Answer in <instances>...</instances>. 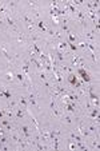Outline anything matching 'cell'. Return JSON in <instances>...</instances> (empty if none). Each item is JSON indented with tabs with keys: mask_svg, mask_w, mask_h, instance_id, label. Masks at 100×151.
<instances>
[{
	"mask_svg": "<svg viewBox=\"0 0 100 151\" xmlns=\"http://www.w3.org/2000/svg\"><path fill=\"white\" fill-rule=\"evenodd\" d=\"M0 96H4V98H7L8 100L12 98L11 92H9V91L7 90V88H4V87H0Z\"/></svg>",
	"mask_w": 100,
	"mask_h": 151,
	"instance_id": "cell-7",
	"label": "cell"
},
{
	"mask_svg": "<svg viewBox=\"0 0 100 151\" xmlns=\"http://www.w3.org/2000/svg\"><path fill=\"white\" fill-rule=\"evenodd\" d=\"M96 115H99V107H92L91 110L88 111V116L91 119H93Z\"/></svg>",
	"mask_w": 100,
	"mask_h": 151,
	"instance_id": "cell-9",
	"label": "cell"
},
{
	"mask_svg": "<svg viewBox=\"0 0 100 151\" xmlns=\"http://www.w3.org/2000/svg\"><path fill=\"white\" fill-rule=\"evenodd\" d=\"M66 35L68 36V41H69V43H75V41H76V36H75L71 31H69L68 34H66Z\"/></svg>",
	"mask_w": 100,
	"mask_h": 151,
	"instance_id": "cell-15",
	"label": "cell"
},
{
	"mask_svg": "<svg viewBox=\"0 0 100 151\" xmlns=\"http://www.w3.org/2000/svg\"><path fill=\"white\" fill-rule=\"evenodd\" d=\"M53 55H55V58L59 60V63H61V64L64 63V60H66V54H64L63 51H59V49H56V51L53 52Z\"/></svg>",
	"mask_w": 100,
	"mask_h": 151,
	"instance_id": "cell-4",
	"label": "cell"
},
{
	"mask_svg": "<svg viewBox=\"0 0 100 151\" xmlns=\"http://www.w3.org/2000/svg\"><path fill=\"white\" fill-rule=\"evenodd\" d=\"M24 116V112H23V108L21 107H19V108H16V118L17 119H21Z\"/></svg>",
	"mask_w": 100,
	"mask_h": 151,
	"instance_id": "cell-17",
	"label": "cell"
},
{
	"mask_svg": "<svg viewBox=\"0 0 100 151\" xmlns=\"http://www.w3.org/2000/svg\"><path fill=\"white\" fill-rule=\"evenodd\" d=\"M4 21H6V23L8 24L9 27H12V28L17 29L16 21H15V19H13V18H11V16H9V14H6V15H4Z\"/></svg>",
	"mask_w": 100,
	"mask_h": 151,
	"instance_id": "cell-3",
	"label": "cell"
},
{
	"mask_svg": "<svg viewBox=\"0 0 100 151\" xmlns=\"http://www.w3.org/2000/svg\"><path fill=\"white\" fill-rule=\"evenodd\" d=\"M6 79H7V80H13V74H12V72H7L6 74Z\"/></svg>",
	"mask_w": 100,
	"mask_h": 151,
	"instance_id": "cell-22",
	"label": "cell"
},
{
	"mask_svg": "<svg viewBox=\"0 0 100 151\" xmlns=\"http://www.w3.org/2000/svg\"><path fill=\"white\" fill-rule=\"evenodd\" d=\"M39 79H40V80H43V82H46V80H47V72H46L44 70L39 72Z\"/></svg>",
	"mask_w": 100,
	"mask_h": 151,
	"instance_id": "cell-18",
	"label": "cell"
},
{
	"mask_svg": "<svg viewBox=\"0 0 100 151\" xmlns=\"http://www.w3.org/2000/svg\"><path fill=\"white\" fill-rule=\"evenodd\" d=\"M77 74L81 76L83 82H86V83H89V82H91V76H89L88 72H87L86 67H77Z\"/></svg>",
	"mask_w": 100,
	"mask_h": 151,
	"instance_id": "cell-1",
	"label": "cell"
},
{
	"mask_svg": "<svg viewBox=\"0 0 100 151\" xmlns=\"http://www.w3.org/2000/svg\"><path fill=\"white\" fill-rule=\"evenodd\" d=\"M19 104H20V106H23V107H27V106H28L29 103H28V100H27V98L21 96V98L19 99Z\"/></svg>",
	"mask_w": 100,
	"mask_h": 151,
	"instance_id": "cell-14",
	"label": "cell"
},
{
	"mask_svg": "<svg viewBox=\"0 0 100 151\" xmlns=\"http://www.w3.org/2000/svg\"><path fill=\"white\" fill-rule=\"evenodd\" d=\"M27 100H28L29 104H32V106H37V104H36V96H35L33 94H29L28 98H27Z\"/></svg>",
	"mask_w": 100,
	"mask_h": 151,
	"instance_id": "cell-12",
	"label": "cell"
},
{
	"mask_svg": "<svg viewBox=\"0 0 100 151\" xmlns=\"http://www.w3.org/2000/svg\"><path fill=\"white\" fill-rule=\"evenodd\" d=\"M36 24V27L40 29V31H43V32H47V27H46V23H44L43 20H39L37 23H35Z\"/></svg>",
	"mask_w": 100,
	"mask_h": 151,
	"instance_id": "cell-11",
	"label": "cell"
},
{
	"mask_svg": "<svg viewBox=\"0 0 100 151\" xmlns=\"http://www.w3.org/2000/svg\"><path fill=\"white\" fill-rule=\"evenodd\" d=\"M67 80H68V83L72 86V87H73V86L76 84V82H77V76L75 75L73 72H72V74H68V76H67Z\"/></svg>",
	"mask_w": 100,
	"mask_h": 151,
	"instance_id": "cell-5",
	"label": "cell"
},
{
	"mask_svg": "<svg viewBox=\"0 0 100 151\" xmlns=\"http://www.w3.org/2000/svg\"><path fill=\"white\" fill-rule=\"evenodd\" d=\"M61 119H63L66 123H68V124H71V123H72V118L68 115V114H67V115H63V116H61Z\"/></svg>",
	"mask_w": 100,
	"mask_h": 151,
	"instance_id": "cell-19",
	"label": "cell"
},
{
	"mask_svg": "<svg viewBox=\"0 0 100 151\" xmlns=\"http://www.w3.org/2000/svg\"><path fill=\"white\" fill-rule=\"evenodd\" d=\"M7 142H8V138L4 137V135H1V138H0V143H1V144H6Z\"/></svg>",
	"mask_w": 100,
	"mask_h": 151,
	"instance_id": "cell-23",
	"label": "cell"
},
{
	"mask_svg": "<svg viewBox=\"0 0 100 151\" xmlns=\"http://www.w3.org/2000/svg\"><path fill=\"white\" fill-rule=\"evenodd\" d=\"M67 47H68V46H67L66 40H60V41H59V46H57V49H59V51H63V52H64V49H66Z\"/></svg>",
	"mask_w": 100,
	"mask_h": 151,
	"instance_id": "cell-13",
	"label": "cell"
},
{
	"mask_svg": "<svg viewBox=\"0 0 100 151\" xmlns=\"http://www.w3.org/2000/svg\"><path fill=\"white\" fill-rule=\"evenodd\" d=\"M28 6L31 7V8H35V9H37V4L35 3V1H28Z\"/></svg>",
	"mask_w": 100,
	"mask_h": 151,
	"instance_id": "cell-24",
	"label": "cell"
},
{
	"mask_svg": "<svg viewBox=\"0 0 100 151\" xmlns=\"http://www.w3.org/2000/svg\"><path fill=\"white\" fill-rule=\"evenodd\" d=\"M20 20H21V23H24V26H29V24H35L33 21V18L32 16H29L28 12H26V14L21 15V18H20Z\"/></svg>",
	"mask_w": 100,
	"mask_h": 151,
	"instance_id": "cell-2",
	"label": "cell"
},
{
	"mask_svg": "<svg viewBox=\"0 0 100 151\" xmlns=\"http://www.w3.org/2000/svg\"><path fill=\"white\" fill-rule=\"evenodd\" d=\"M0 48H1V52H3V55L6 56V58L8 59L9 62H11V60H12V58H11V55H8V52H7V51H6V48H4V46H0Z\"/></svg>",
	"mask_w": 100,
	"mask_h": 151,
	"instance_id": "cell-20",
	"label": "cell"
},
{
	"mask_svg": "<svg viewBox=\"0 0 100 151\" xmlns=\"http://www.w3.org/2000/svg\"><path fill=\"white\" fill-rule=\"evenodd\" d=\"M68 148L69 150H77L76 148V142L72 139H68Z\"/></svg>",
	"mask_w": 100,
	"mask_h": 151,
	"instance_id": "cell-16",
	"label": "cell"
},
{
	"mask_svg": "<svg viewBox=\"0 0 100 151\" xmlns=\"http://www.w3.org/2000/svg\"><path fill=\"white\" fill-rule=\"evenodd\" d=\"M15 76H16L17 80L21 82V83H23V84L26 86V87H28V84L26 83V76H24V74H21V72H16V74H15Z\"/></svg>",
	"mask_w": 100,
	"mask_h": 151,
	"instance_id": "cell-8",
	"label": "cell"
},
{
	"mask_svg": "<svg viewBox=\"0 0 100 151\" xmlns=\"http://www.w3.org/2000/svg\"><path fill=\"white\" fill-rule=\"evenodd\" d=\"M0 135H4V130L1 128V124H0Z\"/></svg>",
	"mask_w": 100,
	"mask_h": 151,
	"instance_id": "cell-25",
	"label": "cell"
},
{
	"mask_svg": "<svg viewBox=\"0 0 100 151\" xmlns=\"http://www.w3.org/2000/svg\"><path fill=\"white\" fill-rule=\"evenodd\" d=\"M97 127H99V126L91 124V126H88V127H87V130H88L89 132H97Z\"/></svg>",
	"mask_w": 100,
	"mask_h": 151,
	"instance_id": "cell-21",
	"label": "cell"
},
{
	"mask_svg": "<svg viewBox=\"0 0 100 151\" xmlns=\"http://www.w3.org/2000/svg\"><path fill=\"white\" fill-rule=\"evenodd\" d=\"M69 139L75 140V142H81V140H84V138L81 135H79L77 132H71L69 134Z\"/></svg>",
	"mask_w": 100,
	"mask_h": 151,
	"instance_id": "cell-6",
	"label": "cell"
},
{
	"mask_svg": "<svg viewBox=\"0 0 100 151\" xmlns=\"http://www.w3.org/2000/svg\"><path fill=\"white\" fill-rule=\"evenodd\" d=\"M0 124H1V126H4V127H6V130H8V131H12V124L9 123V120H7V119H1Z\"/></svg>",
	"mask_w": 100,
	"mask_h": 151,
	"instance_id": "cell-10",
	"label": "cell"
},
{
	"mask_svg": "<svg viewBox=\"0 0 100 151\" xmlns=\"http://www.w3.org/2000/svg\"><path fill=\"white\" fill-rule=\"evenodd\" d=\"M3 115H4V111H3V110H0V119L3 118Z\"/></svg>",
	"mask_w": 100,
	"mask_h": 151,
	"instance_id": "cell-26",
	"label": "cell"
}]
</instances>
